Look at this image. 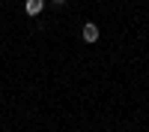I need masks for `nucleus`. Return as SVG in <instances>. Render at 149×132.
<instances>
[{
    "mask_svg": "<svg viewBox=\"0 0 149 132\" xmlns=\"http://www.w3.org/2000/svg\"><path fill=\"white\" fill-rule=\"evenodd\" d=\"M42 9H45V0H27V3H24V12H27V15H39Z\"/></svg>",
    "mask_w": 149,
    "mask_h": 132,
    "instance_id": "1",
    "label": "nucleus"
},
{
    "mask_svg": "<svg viewBox=\"0 0 149 132\" xmlns=\"http://www.w3.org/2000/svg\"><path fill=\"white\" fill-rule=\"evenodd\" d=\"M81 36H84V42H95V39H98V27H95L93 21L84 24V33H81Z\"/></svg>",
    "mask_w": 149,
    "mask_h": 132,
    "instance_id": "2",
    "label": "nucleus"
},
{
    "mask_svg": "<svg viewBox=\"0 0 149 132\" xmlns=\"http://www.w3.org/2000/svg\"><path fill=\"white\" fill-rule=\"evenodd\" d=\"M57 3H63V0H57Z\"/></svg>",
    "mask_w": 149,
    "mask_h": 132,
    "instance_id": "3",
    "label": "nucleus"
}]
</instances>
